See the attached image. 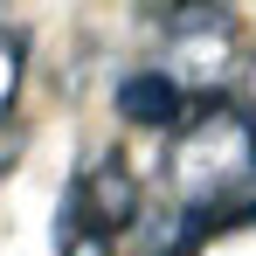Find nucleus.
Listing matches in <instances>:
<instances>
[{
  "label": "nucleus",
  "instance_id": "1",
  "mask_svg": "<svg viewBox=\"0 0 256 256\" xmlns=\"http://www.w3.org/2000/svg\"><path fill=\"white\" fill-rule=\"evenodd\" d=\"M250 187H256V125H250V111L228 104V97L187 104V118L166 132V194H173V208H194V214L214 222Z\"/></svg>",
  "mask_w": 256,
  "mask_h": 256
},
{
  "label": "nucleus",
  "instance_id": "2",
  "mask_svg": "<svg viewBox=\"0 0 256 256\" xmlns=\"http://www.w3.org/2000/svg\"><path fill=\"white\" fill-rule=\"evenodd\" d=\"M111 104H118V118L138 132H173L180 118H187V90L173 84L166 70H132V76H118V90H111Z\"/></svg>",
  "mask_w": 256,
  "mask_h": 256
},
{
  "label": "nucleus",
  "instance_id": "3",
  "mask_svg": "<svg viewBox=\"0 0 256 256\" xmlns=\"http://www.w3.org/2000/svg\"><path fill=\"white\" fill-rule=\"evenodd\" d=\"M28 84V42L14 35V28H0V125L14 118V97Z\"/></svg>",
  "mask_w": 256,
  "mask_h": 256
},
{
  "label": "nucleus",
  "instance_id": "4",
  "mask_svg": "<svg viewBox=\"0 0 256 256\" xmlns=\"http://www.w3.org/2000/svg\"><path fill=\"white\" fill-rule=\"evenodd\" d=\"M21 152H28V132L7 118V125H0V187H7V173L21 166Z\"/></svg>",
  "mask_w": 256,
  "mask_h": 256
},
{
  "label": "nucleus",
  "instance_id": "5",
  "mask_svg": "<svg viewBox=\"0 0 256 256\" xmlns=\"http://www.w3.org/2000/svg\"><path fill=\"white\" fill-rule=\"evenodd\" d=\"M242 111H250V125H256V56L242 62Z\"/></svg>",
  "mask_w": 256,
  "mask_h": 256
}]
</instances>
